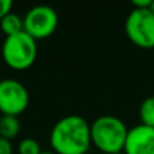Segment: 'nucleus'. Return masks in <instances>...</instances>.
<instances>
[{
	"label": "nucleus",
	"instance_id": "obj_1",
	"mask_svg": "<svg viewBox=\"0 0 154 154\" xmlns=\"http://www.w3.org/2000/svg\"><path fill=\"white\" fill-rule=\"evenodd\" d=\"M91 143V125L80 115L61 118L51 128L50 146L56 154H87Z\"/></svg>",
	"mask_w": 154,
	"mask_h": 154
},
{
	"label": "nucleus",
	"instance_id": "obj_2",
	"mask_svg": "<svg viewBox=\"0 0 154 154\" xmlns=\"http://www.w3.org/2000/svg\"><path fill=\"white\" fill-rule=\"evenodd\" d=\"M127 134V126L114 115L99 116L91 125V141L106 154H119L123 152Z\"/></svg>",
	"mask_w": 154,
	"mask_h": 154
},
{
	"label": "nucleus",
	"instance_id": "obj_3",
	"mask_svg": "<svg viewBox=\"0 0 154 154\" xmlns=\"http://www.w3.org/2000/svg\"><path fill=\"white\" fill-rule=\"evenodd\" d=\"M38 54L37 41L26 31L5 37L2 46V57L8 68L26 70L34 65Z\"/></svg>",
	"mask_w": 154,
	"mask_h": 154
},
{
	"label": "nucleus",
	"instance_id": "obj_4",
	"mask_svg": "<svg viewBox=\"0 0 154 154\" xmlns=\"http://www.w3.org/2000/svg\"><path fill=\"white\" fill-rule=\"evenodd\" d=\"M128 39L141 49H154V14L146 10L134 8L125 23Z\"/></svg>",
	"mask_w": 154,
	"mask_h": 154
},
{
	"label": "nucleus",
	"instance_id": "obj_5",
	"mask_svg": "<svg viewBox=\"0 0 154 154\" xmlns=\"http://www.w3.org/2000/svg\"><path fill=\"white\" fill-rule=\"evenodd\" d=\"M23 24L24 31L35 41L45 39L54 34L58 26V15L50 5H35L24 15Z\"/></svg>",
	"mask_w": 154,
	"mask_h": 154
},
{
	"label": "nucleus",
	"instance_id": "obj_6",
	"mask_svg": "<svg viewBox=\"0 0 154 154\" xmlns=\"http://www.w3.org/2000/svg\"><path fill=\"white\" fill-rule=\"evenodd\" d=\"M30 104L27 88L14 79L0 80V112L2 115L19 116Z\"/></svg>",
	"mask_w": 154,
	"mask_h": 154
},
{
	"label": "nucleus",
	"instance_id": "obj_7",
	"mask_svg": "<svg viewBox=\"0 0 154 154\" xmlns=\"http://www.w3.org/2000/svg\"><path fill=\"white\" fill-rule=\"evenodd\" d=\"M123 152L126 154H154V128L145 125L128 128Z\"/></svg>",
	"mask_w": 154,
	"mask_h": 154
},
{
	"label": "nucleus",
	"instance_id": "obj_8",
	"mask_svg": "<svg viewBox=\"0 0 154 154\" xmlns=\"http://www.w3.org/2000/svg\"><path fill=\"white\" fill-rule=\"evenodd\" d=\"M0 29L4 32L5 37L15 35V34H18V32L24 31L23 18H20L18 14L11 11L10 14H7V15L0 20Z\"/></svg>",
	"mask_w": 154,
	"mask_h": 154
},
{
	"label": "nucleus",
	"instance_id": "obj_9",
	"mask_svg": "<svg viewBox=\"0 0 154 154\" xmlns=\"http://www.w3.org/2000/svg\"><path fill=\"white\" fill-rule=\"evenodd\" d=\"M20 131V120L18 116L2 115L0 118V137L4 139H14Z\"/></svg>",
	"mask_w": 154,
	"mask_h": 154
},
{
	"label": "nucleus",
	"instance_id": "obj_10",
	"mask_svg": "<svg viewBox=\"0 0 154 154\" xmlns=\"http://www.w3.org/2000/svg\"><path fill=\"white\" fill-rule=\"evenodd\" d=\"M141 125L154 128V96H149L142 101L139 107Z\"/></svg>",
	"mask_w": 154,
	"mask_h": 154
},
{
	"label": "nucleus",
	"instance_id": "obj_11",
	"mask_svg": "<svg viewBox=\"0 0 154 154\" xmlns=\"http://www.w3.org/2000/svg\"><path fill=\"white\" fill-rule=\"evenodd\" d=\"M18 153L19 154H41L42 150H41V145L38 143L37 139L24 138L19 142Z\"/></svg>",
	"mask_w": 154,
	"mask_h": 154
},
{
	"label": "nucleus",
	"instance_id": "obj_12",
	"mask_svg": "<svg viewBox=\"0 0 154 154\" xmlns=\"http://www.w3.org/2000/svg\"><path fill=\"white\" fill-rule=\"evenodd\" d=\"M12 10V2L11 0H0V20Z\"/></svg>",
	"mask_w": 154,
	"mask_h": 154
},
{
	"label": "nucleus",
	"instance_id": "obj_13",
	"mask_svg": "<svg viewBox=\"0 0 154 154\" xmlns=\"http://www.w3.org/2000/svg\"><path fill=\"white\" fill-rule=\"evenodd\" d=\"M12 153H14V149H12V145H11V141L0 137V154H12Z\"/></svg>",
	"mask_w": 154,
	"mask_h": 154
},
{
	"label": "nucleus",
	"instance_id": "obj_14",
	"mask_svg": "<svg viewBox=\"0 0 154 154\" xmlns=\"http://www.w3.org/2000/svg\"><path fill=\"white\" fill-rule=\"evenodd\" d=\"M150 3H152V0H134L133 5L137 10H146L150 7Z\"/></svg>",
	"mask_w": 154,
	"mask_h": 154
},
{
	"label": "nucleus",
	"instance_id": "obj_15",
	"mask_svg": "<svg viewBox=\"0 0 154 154\" xmlns=\"http://www.w3.org/2000/svg\"><path fill=\"white\" fill-rule=\"evenodd\" d=\"M149 11H152L154 14V0H152V3H150V7H149Z\"/></svg>",
	"mask_w": 154,
	"mask_h": 154
},
{
	"label": "nucleus",
	"instance_id": "obj_16",
	"mask_svg": "<svg viewBox=\"0 0 154 154\" xmlns=\"http://www.w3.org/2000/svg\"><path fill=\"white\" fill-rule=\"evenodd\" d=\"M41 154H56V153H54V152H42Z\"/></svg>",
	"mask_w": 154,
	"mask_h": 154
},
{
	"label": "nucleus",
	"instance_id": "obj_17",
	"mask_svg": "<svg viewBox=\"0 0 154 154\" xmlns=\"http://www.w3.org/2000/svg\"><path fill=\"white\" fill-rule=\"evenodd\" d=\"M87 154H89V153H87Z\"/></svg>",
	"mask_w": 154,
	"mask_h": 154
}]
</instances>
